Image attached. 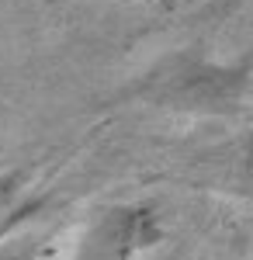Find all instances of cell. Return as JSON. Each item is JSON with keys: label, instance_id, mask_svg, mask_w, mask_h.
Returning <instances> with one entry per match:
<instances>
[{"label": "cell", "instance_id": "2", "mask_svg": "<svg viewBox=\"0 0 253 260\" xmlns=\"http://www.w3.org/2000/svg\"><path fill=\"white\" fill-rule=\"evenodd\" d=\"M250 167H253V142H250Z\"/></svg>", "mask_w": 253, "mask_h": 260}, {"label": "cell", "instance_id": "1", "mask_svg": "<svg viewBox=\"0 0 253 260\" xmlns=\"http://www.w3.org/2000/svg\"><path fill=\"white\" fill-rule=\"evenodd\" d=\"M239 87L236 73H226V70H198V73H187L180 80V98L191 101V104H222V101L233 98V90Z\"/></svg>", "mask_w": 253, "mask_h": 260}]
</instances>
